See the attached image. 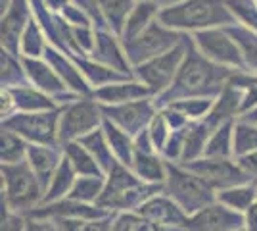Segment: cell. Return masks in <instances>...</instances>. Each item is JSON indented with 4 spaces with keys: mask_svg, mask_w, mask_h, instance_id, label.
Listing matches in <instances>:
<instances>
[{
    "mask_svg": "<svg viewBox=\"0 0 257 231\" xmlns=\"http://www.w3.org/2000/svg\"><path fill=\"white\" fill-rule=\"evenodd\" d=\"M152 2H156L158 6H160V4H165V6H173V2H177V0H152Z\"/></svg>",
    "mask_w": 257,
    "mask_h": 231,
    "instance_id": "cell-45",
    "label": "cell"
},
{
    "mask_svg": "<svg viewBox=\"0 0 257 231\" xmlns=\"http://www.w3.org/2000/svg\"><path fill=\"white\" fill-rule=\"evenodd\" d=\"M196 44L204 52L205 58H209L215 64L223 66L242 67L244 66V56L240 52L234 39L226 33V29H204L194 37Z\"/></svg>",
    "mask_w": 257,
    "mask_h": 231,
    "instance_id": "cell-8",
    "label": "cell"
},
{
    "mask_svg": "<svg viewBox=\"0 0 257 231\" xmlns=\"http://www.w3.org/2000/svg\"><path fill=\"white\" fill-rule=\"evenodd\" d=\"M20 75L22 73H20V69L16 66V62L10 58V52H4L2 50V83L4 81L10 83L12 79H18Z\"/></svg>",
    "mask_w": 257,
    "mask_h": 231,
    "instance_id": "cell-39",
    "label": "cell"
},
{
    "mask_svg": "<svg viewBox=\"0 0 257 231\" xmlns=\"http://www.w3.org/2000/svg\"><path fill=\"white\" fill-rule=\"evenodd\" d=\"M2 12H6L2 18V44L12 52H18L23 25L27 22V0H2Z\"/></svg>",
    "mask_w": 257,
    "mask_h": 231,
    "instance_id": "cell-14",
    "label": "cell"
},
{
    "mask_svg": "<svg viewBox=\"0 0 257 231\" xmlns=\"http://www.w3.org/2000/svg\"><path fill=\"white\" fill-rule=\"evenodd\" d=\"M230 129H232L230 123H225L209 137L207 146L204 150L207 158H226L230 152H234V144H232V133L234 131H230Z\"/></svg>",
    "mask_w": 257,
    "mask_h": 231,
    "instance_id": "cell-27",
    "label": "cell"
},
{
    "mask_svg": "<svg viewBox=\"0 0 257 231\" xmlns=\"http://www.w3.org/2000/svg\"><path fill=\"white\" fill-rule=\"evenodd\" d=\"M242 227L240 212L225 204H209L188 218L184 231H236Z\"/></svg>",
    "mask_w": 257,
    "mask_h": 231,
    "instance_id": "cell-12",
    "label": "cell"
},
{
    "mask_svg": "<svg viewBox=\"0 0 257 231\" xmlns=\"http://www.w3.org/2000/svg\"><path fill=\"white\" fill-rule=\"evenodd\" d=\"M181 43V35L169 31V27L150 25L137 39L125 43V50H127V58L133 64H144V62H150L152 58H158L173 50Z\"/></svg>",
    "mask_w": 257,
    "mask_h": 231,
    "instance_id": "cell-6",
    "label": "cell"
},
{
    "mask_svg": "<svg viewBox=\"0 0 257 231\" xmlns=\"http://www.w3.org/2000/svg\"><path fill=\"white\" fill-rule=\"evenodd\" d=\"M246 231H257V202L246 210Z\"/></svg>",
    "mask_w": 257,
    "mask_h": 231,
    "instance_id": "cell-42",
    "label": "cell"
},
{
    "mask_svg": "<svg viewBox=\"0 0 257 231\" xmlns=\"http://www.w3.org/2000/svg\"><path fill=\"white\" fill-rule=\"evenodd\" d=\"M154 187H146L142 181L135 176H131L125 168L115 162L109 170V181L102 195L98 198L100 208H128L139 204L140 200L146 202Z\"/></svg>",
    "mask_w": 257,
    "mask_h": 231,
    "instance_id": "cell-5",
    "label": "cell"
},
{
    "mask_svg": "<svg viewBox=\"0 0 257 231\" xmlns=\"http://www.w3.org/2000/svg\"><path fill=\"white\" fill-rule=\"evenodd\" d=\"M25 67L27 73L31 75V79L39 85L41 89L48 91V93H64L65 85L60 81V77L52 71V67H48L46 64L39 62V60H25Z\"/></svg>",
    "mask_w": 257,
    "mask_h": 231,
    "instance_id": "cell-23",
    "label": "cell"
},
{
    "mask_svg": "<svg viewBox=\"0 0 257 231\" xmlns=\"http://www.w3.org/2000/svg\"><path fill=\"white\" fill-rule=\"evenodd\" d=\"M56 123H58L56 112H37V114L31 112V114H20L6 120L4 127L29 141L52 146L56 143V133H58Z\"/></svg>",
    "mask_w": 257,
    "mask_h": 231,
    "instance_id": "cell-9",
    "label": "cell"
},
{
    "mask_svg": "<svg viewBox=\"0 0 257 231\" xmlns=\"http://www.w3.org/2000/svg\"><path fill=\"white\" fill-rule=\"evenodd\" d=\"M133 166H135L137 174L146 181H158L160 183L167 177V168L161 164L160 158L152 156L150 152L137 150L135 158H133Z\"/></svg>",
    "mask_w": 257,
    "mask_h": 231,
    "instance_id": "cell-24",
    "label": "cell"
},
{
    "mask_svg": "<svg viewBox=\"0 0 257 231\" xmlns=\"http://www.w3.org/2000/svg\"><path fill=\"white\" fill-rule=\"evenodd\" d=\"M219 200H221V204H225V206L236 210V212H244L255 202V189L242 187V185L223 189L219 193Z\"/></svg>",
    "mask_w": 257,
    "mask_h": 231,
    "instance_id": "cell-28",
    "label": "cell"
},
{
    "mask_svg": "<svg viewBox=\"0 0 257 231\" xmlns=\"http://www.w3.org/2000/svg\"><path fill=\"white\" fill-rule=\"evenodd\" d=\"M96 56L107 64L111 66L113 69H119V71H127V62L121 54V50L117 48V44L113 41V37H107V35H98L96 39Z\"/></svg>",
    "mask_w": 257,
    "mask_h": 231,
    "instance_id": "cell-29",
    "label": "cell"
},
{
    "mask_svg": "<svg viewBox=\"0 0 257 231\" xmlns=\"http://www.w3.org/2000/svg\"><path fill=\"white\" fill-rule=\"evenodd\" d=\"M44 6L52 8V10H58V8H65L67 6V0H44Z\"/></svg>",
    "mask_w": 257,
    "mask_h": 231,
    "instance_id": "cell-43",
    "label": "cell"
},
{
    "mask_svg": "<svg viewBox=\"0 0 257 231\" xmlns=\"http://www.w3.org/2000/svg\"><path fill=\"white\" fill-rule=\"evenodd\" d=\"M167 187L171 198L181 206L186 214H196L205 206L211 204L213 193L211 185H207L200 176L192 174L190 170H181L167 166Z\"/></svg>",
    "mask_w": 257,
    "mask_h": 231,
    "instance_id": "cell-4",
    "label": "cell"
},
{
    "mask_svg": "<svg viewBox=\"0 0 257 231\" xmlns=\"http://www.w3.org/2000/svg\"><path fill=\"white\" fill-rule=\"evenodd\" d=\"M27 156V144L18 137V133L2 127V164H18Z\"/></svg>",
    "mask_w": 257,
    "mask_h": 231,
    "instance_id": "cell-33",
    "label": "cell"
},
{
    "mask_svg": "<svg viewBox=\"0 0 257 231\" xmlns=\"http://www.w3.org/2000/svg\"><path fill=\"white\" fill-rule=\"evenodd\" d=\"M4 195L12 210H33L41 200V181L29 162L2 164Z\"/></svg>",
    "mask_w": 257,
    "mask_h": 231,
    "instance_id": "cell-3",
    "label": "cell"
},
{
    "mask_svg": "<svg viewBox=\"0 0 257 231\" xmlns=\"http://www.w3.org/2000/svg\"><path fill=\"white\" fill-rule=\"evenodd\" d=\"M186 170L200 176L207 185L221 189H230L236 185H242L249 177L240 170L238 164H230L226 158H207L204 160H192L184 164Z\"/></svg>",
    "mask_w": 257,
    "mask_h": 231,
    "instance_id": "cell-10",
    "label": "cell"
},
{
    "mask_svg": "<svg viewBox=\"0 0 257 231\" xmlns=\"http://www.w3.org/2000/svg\"><path fill=\"white\" fill-rule=\"evenodd\" d=\"M12 100L25 112H39V110H52L54 102L48 97L33 91L27 87L12 89Z\"/></svg>",
    "mask_w": 257,
    "mask_h": 231,
    "instance_id": "cell-26",
    "label": "cell"
},
{
    "mask_svg": "<svg viewBox=\"0 0 257 231\" xmlns=\"http://www.w3.org/2000/svg\"><path fill=\"white\" fill-rule=\"evenodd\" d=\"M104 191V183L100 176H85L77 179L73 183V189L69 191V198L79 200V202H90V200H98Z\"/></svg>",
    "mask_w": 257,
    "mask_h": 231,
    "instance_id": "cell-32",
    "label": "cell"
},
{
    "mask_svg": "<svg viewBox=\"0 0 257 231\" xmlns=\"http://www.w3.org/2000/svg\"><path fill=\"white\" fill-rule=\"evenodd\" d=\"M50 54H52V56H48V58L52 60V66L60 71V75L67 81V85H69V87H73V89H77V91H83V93H85L86 85H85V81H83V77H81V73L77 71L75 67L69 66L64 58H60L56 52H50Z\"/></svg>",
    "mask_w": 257,
    "mask_h": 231,
    "instance_id": "cell-36",
    "label": "cell"
},
{
    "mask_svg": "<svg viewBox=\"0 0 257 231\" xmlns=\"http://www.w3.org/2000/svg\"><path fill=\"white\" fill-rule=\"evenodd\" d=\"M58 227L62 231H111V223L106 218L90 220V218H79V220H56Z\"/></svg>",
    "mask_w": 257,
    "mask_h": 231,
    "instance_id": "cell-35",
    "label": "cell"
},
{
    "mask_svg": "<svg viewBox=\"0 0 257 231\" xmlns=\"http://www.w3.org/2000/svg\"><path fill=\"white\" fill-rule=\"evenodd\" d=\"M211 106H213V102L209 99H184L171 104L173 110L181 112L186 118H200L205 112L211 110Z\"/></svg>",
    "mask_w": 257,
    "mask_h": 231,
    "instance_id": "cell-37",
    "label": "cell"
},
{
    "mask_svg": "<svg viewBox=\"0 0 257 231\" xmlns=\"http://www.w3.org/2000/svg\"><path fill=\"white\" fill-rule=\"evenodd\" d=\"M65 158L71 162V166L75 168V172H79V174H83V176H100V164H98L96 158L88 152L83 144H65Z\"/></svg>",
    "mask_w": 257,
    "mask_h": 231,
    "instance_id": "cell-21",
    "label": "cell"
},
{
    "mask_svg": "<svg viewBox=\"0 0 257 231\" xmlns=\"http://www.w3.org/2000/svg\"><path fill=\"white\" fill-rule=\"evenodd\" d=\"M98 8L106 16L111 29L115 33H121L135 6H133V0H98Z\"/></svg>",
    "mask_w": 257,
    "mask_h": 231,
    "instance_id": "cell-19",
    "label": "cell"
},
{
    "mask_svg": "<svg viewBox=\"0 0 257 231\" xmlns=\"http://www.w3.org/2000/svg\"><path fill=\"white\" fill-rule=\"evenodd\" d=\"M100 121V112H98L96 104L88 102V100H81L71 104L62 116L60 121V139L62 141H69V139H77V137H85L88 131H92Z\"/></svg>",
    "mask_w": 257,
    "mask_h": 231,
    "instance_id": "cell-11",
    "label": "cell"
},
{
    "mask_svg": "<svg viewBox=\"0 0 257 231\" xmlns=\"http://www.w3.org/2000/svg\"><path fill=\"white\" fill-rule=\"evenodd\" d=\"M73 176H75V168L71 166V162L67 158H64L60 162V166H58V170H56L48 189H46L44 200H56V198H60L65 193H69L73 189V183H75V177Z\"/></svg>",
    "mask_w": 257,
    "mask_h": 231,
    "instance_id": "cell-20",
    "label": "cell"
},
{
    "mask_svg": "<svg viewBox=\"0 0 257 231\" xmlns=\"http://www.w3.org/2000/svg\"><path fill=\"white\" fill-rule=\"evenodd\" d=\"M186 44H188L186 41L177 44L173 50L158 56V58H152L150 62H144L139 67L140 79L144 81V85L150 89L152 93H163L171 85V81L177 77L182 62L186 58V54H184Z\"/></svg>",
    "mask_w": 257,
    "mask_h": 231,
    "instance_id": "cell-7",
    "label": "cell"
},
{
    "mask_svg": "<svg viewBox=\"0 0 257 231\" xmlns=\"http://www.w3.org/2000/svg\"><path fill=\"white\" fill-rule=\"evenodd\" d=\"M238 166L247 177H255L257 179V150L247 152L244 156H238Z\"/></svg>",
    "mask_w": 257,
    "mask_h": 231,
    "instance_id": "cell-40",
    "label": "cell"
},
{
    "mask_svg": "<svg viewBox=\"0 0 257 231\" xmlns=\"http://www.w3.org/2000/svg\"><path fill=\"white\" fill-rule=\"evenodd\" d=\"M107 118L121 125V129L127 133L140 131L152 118V106L148 100H137V102H127L123 106H115L106 110Z\"/></svg>",
    "mask_w": 257,
    "mask_h": 231,
    "instance_id": "cell-15",
    "label": "cell"
},
{
    "mask_svg": "<svg viewBox=\"0 0 257 231\" xmlns=\"http://www.w3.org/2000/svg\"><path fill=\"white\" fill-rule=\"evenodd\" d=\"M236 231H246V229H242V227H240V229H236Z\"/></svg>",
    "mask_w": 257,
    "mask_h": 231,
    "instance_id": "cell-47",
    "label": "cell"
},
{
    "mask_svg": "<svg viewBox=\"0 0 257 231\" xmlns=\"http://www.w3.org/2000/svg\"><path fill=\"white\" fill-rule=\"evenodd\" d=\"M148 93H152L146 85L140 83H121V85H106L98 89L94 97L100 99V102H109V104H119V102H135L142 100Z\"/></svg>",
    "mask_w": 257,
    "mask_h": 231,
    "instance_id": "cell-18",
    "label": "cell"
},
{
    "mask_svg": "<svg viewBox=\"0 0 257 231\" xmlns=\"http://www.w3.org/2000/svg\"><path fill=\"white\" fill-rule=\"evenodd\" d=\"M27 162L31 164L33 172L37 174L43 189H48L50 179L54 177L62 160L50 144H39V146L31 144V146H27Z\"/></svg>",
    "mask_w": 257,
    "mask_h": 231,
    "instance_id": "cell-16",
    "label": "cell"
},
{
    "mask_svg": "<svg viewBox=\"0 0 257 231\" xmlns=\"http://www.w3.org/2000/svg\"><path fill=\"white\" fill-rule=\"evenodd\" d=\"M249 2H251V6H253V10L257 12V0H249Z\"/></svg>",
    "mask_w": 257,
    "mask_h": 231,
    "instance_id": "cell-46",
    "label": "cell"
},
{
    "mask_svg": "<svg viewBox=\"0 0 257 231\" xmlns=\"http://www.w3.org/2000/svg\"><path fill=\"white\" fill-rule=\"evenodd\" d=\"M247 123H253V125H257V108L253 112H251V114H247Z\"/></svg>",
    "mask_w": 257,
    "mask_h": 231,
    "instance_id": "cell-44",
    "label": "cell"
},
{
    "mask_svg": "<svg viewBox=\"0 0 257 231\" xmlns=\"http://www.w3.org/2000/svg\"><path fill=\"white\" fill-rule=\"evenodd\" d=\"M161 25L169 29H209L215 25H234V14L226 0H184L160 12Z\"/></svg>",
    "mask_w": 257,
    "mask_h": 231,
    "instance_id": "cell-2",
    "label": "cell"
},
{
    "mask_svg": "<svg viewBox=\"0 0 257 231\" xmlns=\"http://www.w3.org/2000/svg\"><path fill=\"white\" fill-rule=\"evenodd\" d=\"M111 231H179L171 227H163L160 223L144 218L142 214H121L111 223Z\"/></svg>",
    "mask_w": 257,
    "mask_h": 231,
    "instance_id": "cell-31",
    "label": "cell"
},
{
    "mask_svg": "<svg viewBox=\"0 0 257 231\" xmlns=\"http://www.w3.org/2000/svg\"><path fill=\"white\" fill-rule=\"evenodd\" d=\"M81 144L96 158V162L100 164V168H104L107 172L113 168V164H115V160H113V150H111V146H107V143L104 141V135L100 131H90L88 135L81 137Z\"/></svg>",
    "mask_w": 257,
    "mask_h": 231,
    "instance_id": "cell-25",
    "label": "cell"
},
{
    "mask_svg": "<svg viewBox=\"0 0 257 231\" xmlns=\"http://www.w3.org/2000/svg\"><path fill=\"white\" fill-rule=\"evenodd\" d=\"M104 129H106L107 141H109V146H111L113 154L117 156L123 164H133L135 154H133V146H131L127 133L123 131V129H117L111 121H106Z\"/></svg>",
    "mask_w": 257,
    "mask_h": 231,
    "instance_id": "cell-30",
    "label": "cell"
},
{
    "mask_svg": "<svg viewBox=\"0 0 257 231\" xmlns=\"http://www.w3.org/2000/svg\"><path fill=\"white\" fill-rule=\"evenodd\" d=\"M158 8L160 6L156 2H152V0H140L139 4L133 8L127 23H125V29H123L125 43L137 39L142 31H146L150 27L152 20L158 16Z\"/></svg>",
    "mask_w": 257,
    "mask_h": 231,
    "instance_id": "cell-17",
    "label": "cell"
},
{
    "mask_svg": "<svg viewBox=\"0 0 257 231\" xmlns=\"http://www.w3.org/2000/svg\"><path fill=\"white\" fill-rule=\"evenodd\" d=\"M139 212L154 223H160L163 227H171V229L184 231L188 223L186 212L173 198L167 197H150L146 202L140 204Z\"/></svg>",
    "mask_w": 257,
    "mask_h": 231,
    "instance_id": "cell-13",
    "label": "cell"
},
{
    "mask_svg": "<svg viewBox=\"0 0 257 231\" xmlns=\"http://www.w3.org/2000/svg\"><path fill=\"white\" fill-rule=\"evenodd\" d=\"M232 144H234V152L238 156H244L247 152L257 150V127L253 123H238L232 133Z\"/></svg>",
    "mask_w": 257,
    "mask_h": 231,
    "instance_id": "cell-34",
    "label": "cell"
},
{
    "mask_svg": "<svg viewBox=\"0 0 257 231\" xmlns=\"http://www.w3.org/2000/svg\"><path fill=\"white\" fill-rule=\"evenodd\" d=\"M25 231H62L56 223H50V221H29L25 225Z\"/></svg>",
    "mask_w": 257,
    "mask_h": 231,
    "instance_id": "cell-41",
    "label": "cell"
},
{
    "mask_svg": "<svg viewBox=\"0 0 257 231\" xmlns=\"http://www.w3.org/2000/svg\"><path fill=\"white\" fill-rule=\"evenodd\" d=\"M22 52L27 56H39L43 52V39L39 33V27L35 23H29L22 37Z\"/></svg>",
    "mask_w": 257,
    "mask_h": 231,
    "instance_id": "cell-38",
    "label": "cell"
},
{
    "mask_svg": "<svg viewBox=\"0 0 257 231\" xmlns=\"http://www.w3.org/2000/svg\"><path fill=\"white\" fill-rule=\"evenodd\" d=\"M230 71L211 62L204 54H198L188 43V54L182 62L181 69L175 79V87L165 95V100H182V97H209L219 93Z\"/></svg>",
    "mask_w": 257,
    "mask_h": 231,
    "instance_id": "cell-1",
    "label": "cell"
},
{
    "mask_svg": "<svg viewBox=\"0 0 257 231\" xmlns=\"http://www.w3.org/2000/svg\"><path fill=\"white\" fill-rule=\"evenodd\" d=\"M226 33L238 44L240 52L244 56V64L251 66L257 71V35L251 33L246 27H240V25H228Z\"/></svg>",
    "mask_w": 257,
    "mask_h": 231,
    "instance_id": "cell-22",
    "label": "cell"
}]
</instances>
